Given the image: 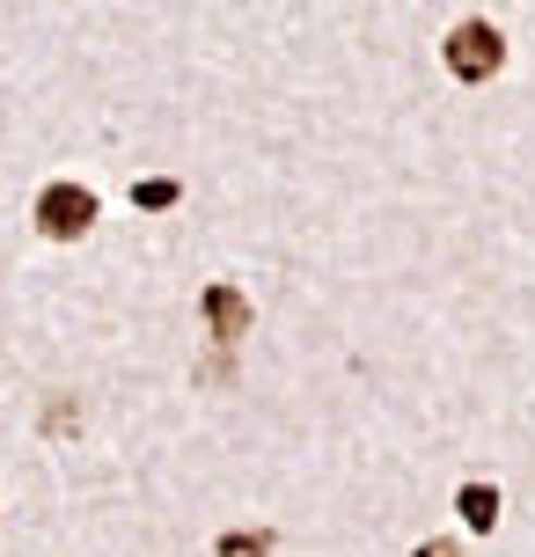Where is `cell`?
<instances>
[{"label": "cell", "mask_w": 535, "mask_h": 557, "mask_svg": "<svg viewBox=\"0 0 535 557\" xmlns=\"http://www.w3.org/2000/svg\"><path fill=\"white\" fill-rule=\"evenodd\" d=\"M507 66V37L492 23H455L448 29V74L455 82H492Z\"/></svg>", "instance_id": "cell-1"}, {"label": "cell", "mask_w": 535, "mask_h": 557, "mask_svg": "<svg viewBox=\"0 0 535 557\" xmlns=\"http://www.w3.org/2000/svg\"><path fill=\"white\" fill-rule=\"evenodd\" d=\"M37 227H45L52 243H82L88 227H96V191H88V184H45Z\"/></svg>", "instance_id": "cell-2"}, {"label": "cell", "mask_w": 535, "mask_h": 557, "mask_svg": "<svg viewBox=\"0 0 535 557\" xmlns=\"http://www.w3.org/2000/svg\"><path fill=\"white\" fill-rule=\"evenodd\" d=\"M206 323H213L221 345H235V337H250V301H242L235 286H213V294H206Z\"/></svg>", "instance_id": "cell-3"}, {"label": "cell", "mask_w": 535, "mask_h": 557, "mask_svg": "<svg viewBox=\"0 0 535 557\" xmlns=\"http://www.w3.org/2000/svg\"><path fill=\"white\" fill-rule=\"evenodd\" d=\"M455 506H462V521H470L477 535L499 521V492H492V484H462V499H455Z\"/></svg>", "instance_id": "cell-4"}, {"label": "cell", "mask_w": 535, "mask_h": 557, "mask_svg": "<svg viewBox=\"0 0 535 557\" xmlns=\"http://www.w3.org/2000/svg\"><path fill=\"white\" fill-rule=\"evenodd\" d=\"M133 206H147V213H162V206H176V184H170V176H147L140 191H133Z\"/></svg>", "instance_id": "cell-5"}]
</instances>
